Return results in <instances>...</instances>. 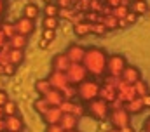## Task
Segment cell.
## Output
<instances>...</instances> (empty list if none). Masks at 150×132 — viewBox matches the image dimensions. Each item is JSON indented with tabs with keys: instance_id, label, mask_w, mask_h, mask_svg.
<instances>
[{
	"instance_id": "484cf974",
	"label": "cell",
	"mask_w": 150,
	"mask_h": 132,
	"mask_svg": "<svg viewBox=\"0 0 150 132\" xmlns=\"http://www.w3.org/2000/svg\"><path fill=\"white\" fill-rule=\"evenodd\" d=\"M23 14H25V18H28V19H35L38 16V7L35 4H28V5H25V9H23Z\"/></svg>"
},
{
	"instance_id": "ffe728a7",
	"label": "cell",
	"mask_w": 150,
	"mask_h": 132,
	"mask_svg": "<svg viewBox=\"0 0 150 132\" xmlns=\"http://www.w3.org/2000/svg\"><path fill=\"white\" fill-rule=\"evenodd\" d=\"M74 32H75V35H79V37H86V35L93 33V23L82 21V23H79V25H74Z\"/></svg>"
},
{
	"instance_id": "6f0895ef",
	"label": "cell",
	"mask_w": 150,
	"mask_h": 132,
	"mask_svg": "<svg viewBox=\"0 0 150 132\" xmlns=\"http://www.w3.org/2000/svg\"><path fill=\"white\" fill-rule=\"evenodd\" d=\"M0 75H5V70H4V65H0Z\"/></svg>"
},
{
	"instance_id": "8fae6325",
	"label": "cell",
	"mask_w": 150,
	"mask_h": 132,
	"mask_svg": "<svg viewBox=\"0 0 150 132\" xmlns=\"http://www.w3.org/2000/svg\"><path fill=\"white\" fill-rule=\"evenodd\" d=\"M61 117H63V111L59 110V106H51V108H49V111H47L45 115H42V118H44V122H45L47 125L59 124Z\"/></svg>"
},
{
	"instance_id": "836d02e7",
	"label": "cell",
	"mask_w": 150,
	"mask_h": 132,
	"mask_svg": "<svg viewBox=\"0 0 150 132\" xmlns=\"http://www.w3.org/2000/svg\"><path fill=\"white\" fill-rule=\"evenodd\" d=\"M59 110H61L63 113H74L75 103H74V101H70V99H63V101H61V104H59Z\"/></svg>"
},
{
	"instance_id": "74e56055",
	"label": "cell",
	"mask_w": 150,
	"mask_h": 132,
	"mask_svg": "<svg viewBox=\"0 0 150 132\" xmlns=\"http://www.w3.org/2000/svg\"><path fill=\"white\" fill-rule=\"evenodd\" d=\"M107 32L108 30H107V26L103 23H93V33L94 35H105Z\"/></svg>"
},
{
	"instance_id": "ee69618b",
	"label": "cell",
	"mask_w": 150,
	"mask_h": 132,
	"mask_svg": "<svg viewBox=\"0 0 150 132\" xmlns=\"http://www.w3.org/2000/svg\"><path fill=\"white\" fill-rule=\"evenodd\" d=\"M7 63H11V59H9V52L0 51V65H7Z\"/></svg>"
},
{
	"instance_id": "7402d4cb",
	"label": "cell",
	"mask_w": 150,
	"mask_h": 132,
	"mask_svg": "<svg viewBox=\"0 0 150 132\" xmlns=\"http://www.w3.org/2000/svg\"><path fill=\"white\" fill-rule=\"evenodd\" d=\"M52 89V85H51V82L47 80V78H40V80H37L35 82V91H37L38 94H45V92H49Z\"/></svg>"
},
{
	"instance_id": "9a60e30c",
	"label": "cell",
	"mask_w": 150,
	"mask_h": 132,
	"mask_svg": "<svg viewBox=\"0 0 150 132\" xmlns=\"http://www.w3.org/2000/svg\"><path fill=\"white\" fill-rule=\"evenodd\" d=\"M100 99H103V101H107L108 104L117 99V89H113L110 85H101V89H100Z\"/></svg>"
},
{
	"instance_id": "8d00e7d4",
	"label": "cell",
	"mask_w": 150,
	"mask_h": 132,
	"mask_svg": "<svg viewBox=\"0 0 150 132\" xmlns=\"http://www.w3.org/2000/svg\"><path fill=\"white\" fill-rule=\"evenodd\" d=\"M44 28L45 30H56L58 28V18H44Z\"/></svg>"
},
{
	"instance_id": "11a10c76",
	"label": "cell",
	"mask_w": 150,
	"mask_h": 132,
	"mask_svg": "<svg viewBox=\"0 0 150 132\" xmlns=\"http://www.w3.org/2000/svg\"><path fill=\"white\" fill-rule=\"evenodd\" d=\"M0 118H5V111H4V106H0Z\"/></svg>"
},
{
	"instance_id": "e0dca14e",
	"label": "cell",
	"mask_w": 150,
	"mask_h": 132,
	"mask_svg": "<svg viewBox=\"0 0 150 132\" xmlns=\"http://www.w3.org/2000/svg\"><path fill=\"white\" fill-rule=\"evenodd\" d=\"M44 98L47 99V103H49L51 106H59L61 101L65 99L63 98V94H61V91H56V89H51L49 92H45Z\"/></svg>"
},
{
	"instance_id": "2e32d148",
	"label": "cell",
	"mask_w": 150,
	"mask_h": 132,
	"mask_svg": "<svg viewBox=\"0 0 150 132\" xmlns=\"http://www.w3.org/2000/svg\"><path fill=\"white\" fill-rule=\"evenodd\" d=\"M122 78L127 82V84H136L140 80V71L138 68L134 66H126V70L122 71Z\"/></svg>"
},
{
	"instance_id": "680465c9",
	"label": "cell",
	"mask_w": 150,
	"mask_h": 132,
	"mask_svg": "<svg viewBox=\"0 0 150 132\" xmlns=\"http://www.w3.org/2000/svg\"><path fill=\"white\" fill-rule=\"evenodd\" d=\"M108 132H122V131H120V129H117V127H113V129H110Z\"/></svg>"
},
{
	"instance_id": "681fc988",
	"label": "cell",
	"mask_w": 150,
	"mask_h": 132,
	"mask_svg": "<svg viewBox=\"0 0 150 132\" xmlns=\"http://www.w3.org/2000/svg\"><path fill=\"white\" fill-rule=\"evenodd\" d=\"M0 132H7V125H5V118H0Z\"/></svg>"
},
{
	"instance_id": "f546056e",
	"label": "cell",
	"mask_w": 150,
	"mask_h": 132,
	"mask_svg": "<svg viewBox=\"0 0 150 132\" xmlns=\"http://www.w3.org/2000/svg\"><path fill=\"white\" fill-rule=\"evenodd\" d=\"M101 23L107 26V30H108V32L119 28V19H117V18H113V16H103V21H101Z\"/></svg>"
},
{
	"instance_id": "f35d334b",
	"label": "cell",
	"mask_w": 150,
	"mask_h": 132,
	"mask_svg": "<svg viewBox=\"0 0 150 132\" xmlns=\"http://www.w3.org/2000/svg\"><path fill=\"white\" fill-rule=\"evenodd\" d=\"M103 0H91V5H89V11H94V12H101L103 9Z\"/></svg>"
},
{
	"instance_id": "7a4b0ae2",
	"label": "cell",
	"mask_w": 150,
	"mask_h": 132,
	"mask_svg": "<svg viewBox=\"0 0 150 132\" xmlns=\"http://www.w3.org/2000/svg\"><path fill=\"white\" fill-rule=\"evenodd\" d=\"M100 89H101V85L96 80H87L86 78L82 84H79L77 96L82 99V101H86V103H91V101L100 98Z\"/></svg>"
},
{
	"instance_id": "d590c367",
	"label": "cell",
	"mask_w": 150,
	"mask_h": 132,
	"mask_svg": "<svg viewBox=\"0 0 150 132\" xmlns=\"http://www.w3.org/2000/svg\"><path fill=\"white\" fill-rule=\"evenodd\" d=\"M61 94H63V98L65 99H70V101H72V99L77 96V89H75L74 84H70L68 87H65V89L61 91Z\"/></svg>"
},
{
	"instance_id": "bcb514c9",
	"label": "cell",
	"mask_w": 150,
	"mask_h": 132,
	"mask_svg": "<svg viewBox=\"0 0 150 132\" xmlns=\"http://www.w3.org/2000/svg\"><path fill=\"white\" fill-rule=\"evenodd\" d=\"M7 101H9V96H7L4 91H0V106H5Z\"/></svg>"
},
{
	"instance_id": "30bf717a",
	"label": "cell",
	"mask_w": 150,
	"mask_h": 132,
	"mask_svg": "<svg viewBox=\"0 0 150 132\" xmlns=\"http://www.w3.org/2000/svg\"><path fill=\"white\" fill-rule=\"evenodd\" d=\"M14 26H16V33H19V35H25V37H28L30 33L33 32V21L32 19H28V18H21V19H18L16 23H14Z\"/></svg>"
},
{
	"instance_id": "7dc6e473",
	"label": "cell",
	"mask_w": 150,
	"mask_h": 132,
	"mask_svg": "<svg viewBox=\"0 0 150 132\" xmlns=\"http://www.w3.org/2000/svg\"><path fill=\"white\" fill-rule=\"evenodd\" d=\"M142 101H143V106H145V110H147V108H150V94H145V96L142 98Z\"/></svg>"
},
{
	"instance_id": "ba28073f",
	"label": "cell",
	"mask_w": 150,
	"mask_h": 132,
	"mask_svg": "<svg viewBox=\"0 0 150 132\" xmlns=\"http://www.w3.org/2000/svg\"><path fill=\"white\" fill-rule=\"evenodd\" d=\"M72 65V61H70V58L67 56V52H63V54H58V56H54V59H52V71H68V68Z\"/></svg>"
},
{
	"instance_id": "6da1fadb",
	"label": "cell",
	"mask_w": 150,
	"mask_h": 132,
	"mask_svg": "<svg viewBox=\"0 0 150 132\" xmlns=\"http://www.w3.org/2000/svg\"><path fill=\"white\" fill-rule=\"evenodd\" d=\"M107 63H108L107 52L98 49V47H89L86 51V56H84V61H82V65L86 66L87 73L93 75V77L105 75L107 73Z\"/></svg>"
},
{
	"instance_id": "60d3db41",
	"label": "cell",
	"mask_w": 150,
	"mask_h": 132,
	"mask_svg": "<svg viewBox=\"0 0 150 132\" xmlns=\"http://www.w3.org/2000/svg\"><path fill=\"white\" fill-rule=\"evenodd\" d=\"M45 132H67L59 124H52V125H47L45 127Z\"/></svg>"
},
{
	"instance_id": "1f68e13d",
	"label": "cell",
	"mask_w": 150,
	"mask_h": 132,
	"mask_svg": "<svg viewBox=\"0 0 150 132\" xmlns=\"http://www.w3.org/2000/svg\"><path fill=\"white\" fill-rule=\"evenodd\" d=\"M105 82V85H110L113 89H119V85H120V80H122V77H112V75H107L105 78H103Z\"/></svg>"
},
{
	"instance_id": "f5cc1de1",
	"label": "cell",
	"mask_w": 150,
	"mask_h": 132,
	"mask_svg": "<svg viewBox=\"0 0 150 132\" xmlns=\"http://www.w3.org/2000/svg\"><path fill=\"white\" fill-rule=\"evenodd\" d=\"M47 45H49V42H47V40H44V38H42V40H40V47H42V49H45V47H47Z\"/></svg>"
},
{
	"instance_id": "9f6ffc18",
	"label": "cell",
	"mask_w": 150,
	"mask_h": 132,
	"mask_svg": "<svg viewBox=\"0 0 150 132\" xmlns=\"http://www.w3.org/2000/svg\"><path fill=\"white\" fill-rule=\"evenodd\" d=\"M2 12H4V0H0V18H2Z\"/></svg>"
},
{
	"instance_id": "277c9868",
	"label": "cell",
	"mask_w": 150,
	"mask_h": 132,
	"mask_svg": "<svg viewBox=\"0 0 150 132\" xmlns=\"http://www.w3.org/2000/svg\"><path fill=\"white\" fill-rule=\"evenodd\" d=\"M67 75L70 78V84L79 85V84H82L87 78V70H86V66L82 63H72L70 68H68V71H67Z\"/></svg>"
},
{
	"instance_id": "9c48e42d",
	"label": "cell",
	"mask_w": 150,
	"mask_h": 132,
	"mask_svg": "<svg viewBox=\"0 0 150 132\" xmlns=\"http://www.w3.org/2000/svg\"><path fill=\"white\" fill-rule=\"evenodd\" d=\"M86 51H87V49H84L82 45L74 44V45H70V47L67 49V56L70 58L72 63H82V61H84V56H86Z\"/></svg>"
},
{
	"instance_id": "b9f144b4",
	"label": "cell",
	"mask_w": 150,
	"mask_h": 132,
	"mask_svg": "<svg viewBox=\"0 0 150 132\" xmlns=\"http://www.w3.org/2000/svg\"><path fill=\"white\" fill-rule=\"evenodd\" d=\"M124 106H126V104H124L120 99H115V101L110 103V111H112V110H120V108H124Z\"/></svg>"
},
{
	"instance_id": "5b68a950",
	"label": "cell",
	"mask_w": 150,
	"mask_h": 132,
	"mask_svg": "<svg viewBox=\"0 0 150 132\" xmlns=\"http://www.w3.org/2000/svg\"><path fill=\"white\" fill-rule=\"evenodd\" d=\"M110 122H112L113 127H117V129H122L126 125H131V113L126 108L112 110L110 111Z\"/></svg>"
},
{
	"instance_id": "7bdbcfd3",
	"label": "cell",
	"mask_w": 150,
	"mask_h": 132,
	"mask_svg": "<svg viewBox=\"0 0 150 132\" xmlns=\"http://www.w3.org/2000/svg\"><path fill=\"white\" fill-rule=\"evenodd\" d=\"M4 70H5V75H14L16 73V65L7 63V65H4Z\"/></svg>"
},
{
	"instance_id": "4fadbf2b",
	"label": "cell",
	"mask_w": 150,
	"mask_h": 132,
	"mask_svg": "<svg viewBox=\"0 0 150 132\" xmlns=\"http://www.w3.org/2000/svg\"><path fill=\"white\" fill-rule=\"evenodd\" d=\"M59 125L65 129V131H75L77 129V125H79V118L72 115V113H63V117H61V120H59Z\"/></svg>"
},
{
	"instance_id": "5bb4252c",
	"label": "cell",
	"mask_w": 150,
	"mask_h": 132,
	"mask_svg": "<svg viewBox=\"0 0 150 132\" xmlns=\"http://www.w3.org/2000/svg\"><path fill=\"white\" fill-rule=\"evenodd\" d=\"M5 125H7V132H21L23 120L18 115H11V117H5Z\"/></svg>"
},
{
	"instance_id": "8992f818",
	"label": "cell",
	"mask_w": 150,
	"mask_h": 132,
	"mask_svg": "<svg viewBox=\"0 0 150 132\" xmlns=\"http://www.w3.org/2000/svg\"><path fill=\"white\" fill-rule=\"evenodd\" d=\"M126 59L119 54H113L108 58V63H107V73L112 75V77H122V71L126 70Z\"/></svg>"
},
{
	"instance_id": "52a82bcc",
	"label": "cell",
	"mask_w": 150,
	"mask_h": 132,
	"mask_svg": "<svg viewBox=\"0 0 150 132\" xmlns=\"http://www.w3.org/2000/svg\"><path fill=\"white\" fill-rule=\"evenodd\" d=\"M47 80L51 82L52 89H56V91H63L65 87L70 85V78H68V75L65 71H52Z\"/></svg>"
},
{
	"instance_id": "f907efd6",
	"label": "cell",
	"mask_w": 150,
	"mask_h": 132,
	"mask_svg": "<svg viewBox=\"0 0 150 132\" xmlns=\"http://www.w3.org/2000/svg\"><path fill=\"white\" fill-rule=\"evenodd\" d=\"M5 42H7V37H5V35L2 33V30H0V49L4 47V44H5Z\"/></svg>"
},
{
	"instance_id": "ac0fdd59",
	"label": "cell",
	"mask_w": 150,
	"mask_h": 132,
	"mask_svg": "<svg viewBox=\"0 0 150 132\" xmlns=\"http://www.w3.org/2000/svg\"><path fill=\"white\" fill-rule=\"evenodd\" d=\"M131 115H138L145 106H143V101H142V98H134L133 101H129V103H126V106H124Z\"/></svg>"
},
{
	"instance_id": "db71d44e",
	"label": "cell",
	"mask_w": 150,
	"mask_h": 132,
	"mask_svg": "<svg viewBox=\"0 0 150 132\" xmlns=\"http://www.w3.org/2000/svg\"><path fill=\"white\" fill-rule=\"evenodd\" d=\"M143 132H150V118L147 120V124H145V129H143Z\"/></svg>"
},
{
	"instance_id": "cb8c5ba5",
	"label": "cell",
	"mask_w": 150,
	"mask_h": 132,
	"mask_svg": "<svg viewBox=\"0 0 150 132\" xmlns=\"http://www.w3.org/2000/svg\"><path fill=\"white\" fill-rule=\"evenodd\" d=\"M129 12H131V9H129L127 5H117V7L112 9V16L117 18V19H124Z\"/></svg>"
},
{
	"instance_id": "4dcf8cb0",
	"label": "cell",
	"mask_w": 150,
	"mask_h": 132,
	"mask_svg": "<svg viewBox=\"0 0 150 132\" xmlns=\"http://www.w3.org/2000/svg\"><path fill=\"white\" fill-rule=\"evenodd\" d=\"M0 30H2V33H4L5 37H7V40L16 35V26H14L12 23H4V25L0 26Z\"/></svg>"
},
{
	"instance_id": "ab89813d",
	"label": "cell",
	"mask_w": 150,
	"mask_h": 132,
	"mask_svg": "<svg viewBox=\"0 0 150 132\" xmlns=\"http://www.w3.org/2000/svg\"><path fill=\"white\" fill-rule=\"evenodd\" d=\"M54 37H56V30H45L44 28V32H42V38L44 40L51 42V40H54Z\"/></svg>"
},
{
	"instance_id": "603a6c76",
	"label": "cell",
	"mask_w": 150,
	"mask_h": 132,
	"mask_svg": "<svg viewBox=\"0 0 150 132\" xmlns=\"http://www.w3.org/2000/svg\"><path fill=\"white\" fill-rule=\"evenodd\" d=\"M33 108H35V111H38L40 115H45V113L49 111V108H51V104L47 103V99H45L44 96H42L40 99H37V101L33 103Z\"/></svg>"
},
{
	"instance_id": "e575fe53",
	"label": "cell",
	"mask_w": 150,
	"mask_h": 132,
	"mask_svg": "<svg viewBox=\"0 0 150 132\" xmlns=\"http://www.w3.org/2000/svg\"><path fill=\"white\" fill-rule=\"evenodd\" d=\"M4 111H5V117H11V115H18V104L14 101H7L5 106H4Z\"/></svg>"
},
{
	"instance_id": "f1b7e54d",
	"label": "cell",
	"mask_w": 150,
	"mask_h": 132,
	"mask_svg": "<svg viewBox=\"0 0 150 132\" xmlns=\"http://www.w3.org/2000/svg\"><path fill=\"white\" fill-rule=\"evenodd\" d=\"M134 85V89H136V94H138V98H143L145 94H150L149 92V85H147V82L145 80H138L136 84H133Z\"/></svg>"
},
{
	"instance_id": "d4e9b609",
	"label": "cell",
	"mask_w": 150,
	"mask_h": 132,
	"mask_svg": "<svg viewBox=\"0 0 150 132\" xmlns=\"http://www.w3.org/2000/svg\"><path fill=\"white\" fill-rule=\"evenodd\" d=\"M138 21V14H134L133 11L124 18V19H119V28H126V26H131Z\"/></svg>"
},
{
	"instance_id": "3957f363",
	"label": "cell",
	"mask_w": 150,
	"mask_h": 132,
	"mask_svg": "<svg viewBox=\"0 0 150 132\" xmlns=\"http://www.w3.org/2000/svg\"><path fill=\"white\" fill-rule=\"evenodd\" d=\"M87 110H89V113H91L94 118L103 120V118H107L108 113H110V104H108L107 101H103V99H94V101L89 103Z\"/></svg>"
},
{
	"instance_id": "7c38bea8",
	"label": "cell",
	"mask_w": 150,
	"mask_h": 132,
	"mask_svg": "<svg viewBox=\"0 0 150 132\" xmlns=\"http://www.w3.org/2000/svg\"><path fill=\"white\" fill-rule=\"evenodd\" d=\"M134 98H138V94H136V89H134V85H133V84H127L122 91H119V92H117V99H120L124 104H126V103H129V101H133Z\"/></svg>"
},
{
	"instance_id": "f6af8a7d",
	"label": "cell",
	"mask_w": 150,
	"mask_h": 132,
	"mask_svg": "<svg viewBox=\"0 0 150 132\" xmlns=\"http://www.w3.org/2000/svg\"><path fill=\"white\" fill-rule=\"evenodd\" d=\"M72 4H74V0H58V2H56V5H58L59 9H63V7H72Z\"/></svg>"
},
{
	"instance_id": "c3c4849f",
	"label": "cell",
	"mask_w": 150,
	"mask_h": 132,
	"mask_svg": "<svg viewBox=\"0 0 150 132\" xmlns=\"http://www.w3.org/2000/svg\"><path fill=\"white\" fill-rule=\"evenodd\" d=\"M107 5H110V7H117V5H122V0H107Z\"/></svg>"
},
{
	"instance_id": "44dd1931",
	"label": "cell",
	"mask_w": 150,
	"mask_h": 132,
	"mask_svg": "<svg viewBox=\"0 0 150 132\" xmlns=\"http://www.w3.org/2000/svg\"><path fill=\"white\" fill-rule=\"evenodd\" d=\"M9 44H11V47H12V49H19V51H23V49L26 47L28 40H26V37H25V35L16 33L12 38H9Z\"/></svg>"
},
{
	"instance_id": "91938a15",
	"label": "cell",
	"mask_w": 150,
	"mask_h": 132,
	"mask_svg": "<svg viewBox=\"0 0 150 132\" xmlns=\"http://www.w3.org/2000/svg\"><path fill=\"white\" fill-rule=\"evenodd\" d=\"M44 2H45V4H51V2H52V0H44Z\"/></svg>"
},
{
	"instance_id": "d6986e66",
	"label": "cell",
	"mask_w": 150,
	"mask_h": 132,
	"mask_svg": "<svg viewBox=\"0 0 150 132\" xmlns=\"http://www.w3.org/2000/svg\"><path fill=\"white\" fill-rule=\"evenodd\" d=\"M129 9H131L134 14L143 16V14H147V11H149V4H147L145 0H133L131 5H129Z\"/></svg>"
},
{
	"instance_id": "d6a6232c",
	"label": "cell",
	"mask_w": 150,
	"mask_h": 132,
	"mask_svg": "<svg viewBox=\"0 0 150 132\" xmlns=\"http://www.w3.org/2000/svg\"><path fill=\"white\" fill-rule=\"evenodd\" d=\"M75 14H77V9H72V7H63V9H59V16H61L63 19L72 21Z\"/></svg>"
},
{
	"instance_id": "83f0119b",
	"label": "cell",
	"mask_w": 150,
	"mask_h": 132,
	"mask_svg": "<svg viewBox=\"0 0 150 132\" xmlns=\"http://www.w3.org/2000/svg\"><path fill=\"white\" fill-rule=\"evenodd\" d=\"M44 12H45V16L47 18H58L59 16V7L56 5V4H45L44 5Z\"/></svg>"
},
{
	"instance_id": "816d5d0a",
	"label": "cell",
	"mask_w": 150,
	"mask_h": 132,
	"mask_svg": "<svg viewBox=\"0 0 150 132\" xmlns=\"http://www.w3.org/2000/svg\"><path fill=\"white\" fill-rule=\"evenodd\" d=\"M120 131L122 132H134V129H133V125H126V127H122Z\"/></svg>"
},
{
	"instance_id": "4316f807",
	"label": "cell",
	"mask_w": 150,
	"mask_h": 132,
	"mask_svg": "<svg viewBox=\"0 0 150 132\" xmlns=\"http://www.w3.org/2000/svg\"><path fill=\"white\" fill-rule=\"evenodd\" d=\"M23 58H25V54H23V51H19V49H12V51L9 52V59H11V63L16 65V66L23 63Z\"/></svg>"
},
{
	"instance_id": "94428289",
	"label": "cell",
	"mask_w": 150,
	"mask_h": 132,
	"mask_svg": "<svg viewBox=\"0 0 150 132\" xmlns=\"http://www.w3.org/2000/svg\"><path fill=\"white\" fill-rule=\"evenodd\" d=\"M68 132H77V131H68Z\"/></svg>"
},
{
	"instance_id": "6125c7cd",
	"label": "cell",
	"mask_w": 150,
	"mask_h": 132,
	"mask_svg": "<svg viewBox=\"0 0 150 132\" xmlns=\"http://www.w3.org/2000/svg\"><path fill=\"white\" fill-rule=\"evenodd\" d=\"M74 2H79V0H74Z\"/></svg>"
}]
</instances>
